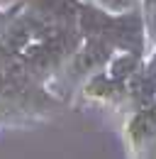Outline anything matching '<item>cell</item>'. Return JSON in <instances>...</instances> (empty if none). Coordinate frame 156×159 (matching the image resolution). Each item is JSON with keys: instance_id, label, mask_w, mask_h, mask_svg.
Listing matches in <instances>:
<instances>
[{"instance_id": "52a82bcc", "label": "cell", "mask_w": 156, "mask_h": 159, "mask_svg": "<svg viewBox=\"0 0 156 159\" xmlns=\"http://www.w3.org/2000/svg\"><path fill=\"white\" fill-rule=\"evenodd\" d=\"M22 7H24V2L17 0L15 5H10V7H0V37L7 32V27L12 25V22L17 20V15L22 12Z\"/></svg>"}, {"instance_id": "5b68a950", "label": "cell", "mask_w": 156, "mask_h": 159, "mask_svg": "<svg viewBox=\"0 0 156 159\" xmlns=\"http://www.w3.org/2000/svg\"><path fill=\"white\" fill-rule=\"evenodd\" d=\"M100 10H105L107 15H124V12H134L141 7V0H90Z\"/></svg>"}, {"instance_id": "ba28073f", "label": "cell", "mask_w": 156, "mask_h": 159, "mask_svg": "<svg viewBox=\"0 0 156 159\" xmlns=\"http://www.w3.org/2000/svg\"><path fill=\"white\" fill-rule=\"evenodd\" d=\"M151 108H154V113H156V96H154V100H151Z\"/></svg>"}, {"instance_id": "8992f818", "label": "cell", "mask_w": 156, "mask_h": 159, "mask_svg": "<svg viewBox=\"0 0 156 159\" xmlns=\"http://www.w3.org/2000/svg\"><path fill=\"white\" fill-rule=\"evenodd\" d=\"M141 17L146 27V37L156 49V0H141Z\"/></svg>"}, {"instance_id": "277c9868", "label": "cell", "mask_w": 156, "mask_h": 159, "mask_svg": "<svg viewBox=\"0 0 156 159\" xmlns=\"http://www.w3.org/2000/svg\"><path fill=\"white\" fill-rule=\"evenodd\" d=\"M141 66H144V57H141V54L127 52V49H115L112 57L105 64V71H107V76H112L115 81L127 83Z\"/></svg>"}, {"instance_id": "6da1fadb", "label": "cell", "mask_w": 156, "mask_h": 159, "mask_svg": "<svg viewBox=\"0 0 156 159\" xmlns=\"http://www.w3.org/2000/svg\"><path fill=\"white\" fill-rule=\"evenodd\" d=\"M112 52H115V47L105 37H83L78 49L66 59L68 74L85 79V76H90L95 71H102L107 59L112 57Z\"/></svg>"}, {"instance_id": "3957f363", "label": "cell", "mask_w": 156, "mask_h": 159, "mask_svg": "<svg viewBox=\"0 0 156 159\" xmlns=\"http://www.w3.org/2000/svg\"><path fill=\"white\" fill-rule=\"evenodd\" d=\"M156 139V113L151 105L146 108H134L124 120V142L127 149L134 159H139L146 147Z\"/></svg>"}, {"instance_id": "7a4b0ae2", "label": "cell", "mask_w": 156, "mask_h": 159, "mask_svg": "<svg viewBox=\"0 0 156 159\" xmlns=\"http://www.w3.org/2000/svg\"><path fill=\"white\" fill-rule=\"evenodd\" d=\"M80 100L90 105H102V108H122L127 103V91H124V83L107 76V71L102 69L83 79Z\"/></svg>"}]
</instances>
